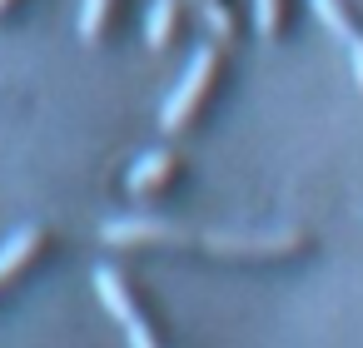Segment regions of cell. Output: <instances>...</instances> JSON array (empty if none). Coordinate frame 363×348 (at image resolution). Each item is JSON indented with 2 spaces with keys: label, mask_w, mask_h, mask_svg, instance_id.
I'll return each instance as SVG.
<instances>
[{
  "label": "cell",
  "mask_w": 363,
  "mask_h": 348,
  "mask_svg": "<svg viewBox=\"0 0 363 348\" xmlns=\"http://www.w3.org/2000/svg\"><path fill=\"white\" fill-rule=\"evenodd\" d=\"M219 75H224V55H219V45H199V55L189 60L184 80H179V85H174V95L160 105V125H164L169 135H179L184 125H194V120H199V110L214 100Z\"/></svg>",
  "instance_id": "obj_1"
},
{
  "label": "cell",
  "mask_w": 363,
  "mask_h": 348,
  "mask_svg": "<svg viewBox=\"0 0 363 348\" xmlns=\"http://www.w3.org/2000/svg\"><path fill=\"white\" fill-rule=\"evenodd\" d=\"M199 249L224 254V259H298L308 249V234H298V229H274V234H204Z\"/></svg>",
  "instance_id": "obj_2"
},
{
  "label": "cell",
  "mask_w": 363,
  "mask_h": 348,
  "mask_svg": "<svg viewBox=\"0 0 363 348\" xmlns=\"http://www.w3.org/2000/svg\"><path fill=\"white\" fill-rule=\"evenodd\" d=\"M95 293L105 298L110 318H115V323H125L130 348H160L155 323H150V318H145V308L135 303V288H130V279H125L120 269H95Z\"/></svg>",
  "instance_id": "obj_3"
},
{
  "label": "cell",
  "mask_w": 363,
  "mask_h": 348,
  "mask_svg": "<svg viewBox=\"0 0 363 348\" xmlns=\"http://www.w3.org/2000/svg\"><path fill=\"white\" fill-rule=\"evenodd\" d=\"M100 239L115 244V249H160V244L164 249H199L194 234H184V229H174L164 219H110L100 229Z\"/></svg>",
  "instance_id": "obj_4"
},
{
  "label": "cell",
  "mask_w": 363,
  "mask_h": 348,
  "mask_svg": "<svg viewBox=\"0 0 363 348\" xmlns=\"http://www.w3.org/2000/svg\"><path fill=\"white\" fill-rule=\"evenodd\" d=\"M308 6L318 11L323 30H328L333 40H343L348 65H353V80H358V90H363V21L348 11V0H308Z\"/></svg>",
  "instance_id": "obj_5"
},
{
  "label": "cell",
  "mask_w": 363,
  "mask_h": 348,
  "mask_svg": "<svg viewBox=\"0 0 363 348\" xmlns=\"http://www.w3.org/2000/svg\"><path fill=\"white\" fill-rule=\"evenodd\" d=\"M179 174H184V159H179L174 150H150V155H140L135 169H130V194H140V199L164 194Z\"/></svg>",
  "instance_id": "obj_6"
},
{
  "label": "cell",
  "mask_w": 363,
  "mask_h": 348,
  "mask_svg": "<svg viewBox=\"0 0 363 348\" xmlns=\"http://www.w3.org/2000/svg\"><path fill=\"white\" fill-rule=\"evenodd\" d=\"M45 249H50V229H21L6 249H0V293H6V288L45 254Z\"/></svg>",
  "instance_id": "obj_7"
},
{
  "label": "cell",
  "mask_w": 363,
  "mask_h": 348,
  "mask_svg": "<svg viewBox=\"0 0 363 348\" xmlns=\"http://www.w3.org/2000/svg\"><path fill=\"white\" fill-rule=\"evenodd\" d=\"M174 30H179V0H155V6H150V26H145L150 50H169Z\"/></svg>",
  "instance_id": "obj_8"
},
{
  "label": "cell",
  "mask_w": 363,
  "mask_h": 348,
  "mask_svg": "<svg viewBox=\"0 0 363 348\" xmlns=\"http://www.w3.org/2000/svg\"><path fill=\"white\" fill-rule=\"evenodd\" d=\"M199 21L209 26V35H214V40H229V35L239 30L234 11H229V0H199Z\"/></svg>",
  "instance_id": "obj_9"
},
{
  "label": "cell",
  "mask_w": 363,
  "mask_h": 348,
  "mask_svg": "<svg viewBox=\"0 0 363 348\" xmlns=\"http://www.w3.org/2000/svg\"><path fill=\"white\" fill-rule=\"evenodd\" d=\"M110 11H115V0H85V6H80V35L100 40L105 26H110Z\"/></svg>",
  "instance_id": "obj_10"
},
{
  "label": "cell",
  "mask_w": 363,
  "mask_h": 348,
  "mask_svg": "<svg viewBox=\"0 0 363 348\" xmlns=\"http://www.w3.org/2000/svg\"><path fill=\"white\" fill-rule=\"evenodd\" d=\"M254 21H259V35L274 40L289 21V0H254Z\"/></svg>",
  "instance_id": "obj_11"
},
{
  "label": "cell",
  "mask_w": 363,
  "mask_h": 348,
  "mask_svg": "<svg viewBox=\"0 0 363 348\" xmlns=\"http://www.w3.org/2000/svg\"><path fill=\"white\" fill-rule=\"evenodd\" d=\"M11 6H16V0H0V16H11Z\"/></svg>",
  "instance_id": "obj_12"
}]
</instances>
